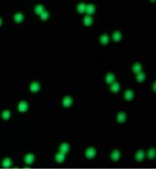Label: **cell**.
I'll use <instances>...</instances> for the list:
<instances>
[{
	"label": "cell",
	"instance_id": "cell-23",
	"mask_svg": "<svg viewBox=\"0 0 156 171\" xmlns=\"http://www.w3.org/2000/svg\"><path fill=\"white\" fill-rule=\"evenodd\" d=\"M44 11V7L42 5H38L35 8V13L38 15H40Z\"/></svg>",
	"mask_w": 156,
	"mask_h": 171
},
{
	"label": "cell",
	"instance_id": "cell-19",
	"mask_svg": "<svg viewBox=\"0 0 156 171\" xmlns=\"http://www.w3.org/2000/svg\"><path fill=\"white\" fill-rule=\"evenodd\" d=\"M136 79L137 81L139 82H142L145 79H146V74L143 72H140L139 73L137 74V77H136Z\"/></svg>",
	"mask_w": 156,
	"mask_h": 171
},
{
	"label": "cell",
	"instance_id": "cell-13",
	"mask_svg": "<svg viewBox=\"0 0 156 171\" xmlns=\"http://www.w3.org/2000/svg\"><path fill=\"white\" fill-rule=\"evenodd\" d=\"M114 80H115V76L112 73H108L105 76V81L107 84H111L114 81Z\"/></svg>",
	"mask_w": 156,
	"mask_h": 171
},
{
	"label": "cell",
	"instance_id": "cell-21",
	"mask_svg": "<svg viewBox=\"0 0 156 171\" xmlns=\"http://www.w3.org/2000/svg\"><path fill=\"white\" fill-rule=\"evenodd\" d=\"M23 18H24V17H23V15L21 13H17V14H16L15 16H14V20H15L17 23H18L23 22Z\"/></svg>",
	"mask_w": 156,
	"mask_h": 171
},
{
	"label": "cell",
	"instance_id": "cell-29",
	"mask_svg": "<svg viewBox=\"0 0 156 171\" xmlns=\"http://www.w3.org/2000/svg\"><path fill=\"white\" fill-rule=\"evenodd\" d=\"M151 2H155V0H151Z\"/></svg>",
	"mask_w": 156,
	"mask_h": 171
},
{
	"label": "cell",
	"instance_id": "cell-11",
	"mask_svg": "<svg viewBox=\"0 0 156 171\" xmlns=\"http://www.w3.org/2000/svg\"><path fill=\"white\" fill-rule=\"evenodd\" d=\"M119 157H120V152L118 149L114 150L111 154V159L114 161H117L119 159Z\"/></svg>",
	"mask_w": 156,
	"mask_h": 171
},
{
	"label": "cell",
	"instance_id": "cell-24",
	"mask_svg": "<svg viewBox=\"0 0 156 171\" xmlns=\"http://www.w3.org/2000/svg\"><path fill=\"white\" fill-rule=\"evenodd\" d=\"M148 157L150 159H154L155 157V149L154 148H152L148 152Z\"/></svg>",
	"mask_w": 156,
	"mask_h": 171
},
{
	"label": "cell",
	"instance_id": "cell-20",
	"mask_svg": "<svg viewBox=\"0 0 156 171\" xmlns=\"http://www.w3.org/2000/svg\"><path fill=\"white\" fill-rule=\"evenodd\" d=\"M86 5L84 3H80L77 5V10L80 14H84L85 12Z\"/></svg>",
	"mask_w": 156,
	"mask_h": 171
},
{
	"label": "cell",
	"instance_id": "cell-17",
	"mask_svg": "<svg viewBox=\"0 0 156 171\" xmlns=\"http://www.w3.org/2000/svg\"><path fill=\"white\" fill-rule=\"evenodd\" d=\"M84 23L85 26H90L93 23V19L90 15H87L84 17Z\"/></svg>",
	"mask_w": 156,
	"mask_h": 171
},
{
	"label": "cell",
	"instance_id": "cell-8",
	"mask_svg": "<svg viewBox=\"0 0 156 171\" xmlns=\"http://www.w3.org/2000/svg\"><path fill=\"white\" fill-rule=\"evenodd\" d=\"M132 71L135 74H137V73L140 72L142 71V65H141V64L139 63V62L134 64L133 65V67H132Z\"/></svg>",
	"mask_w": 156,
	"mask_h": 171
},
{
	"label": "cell",
	"instance_id": "cell-28",
	"mask_svg": "<svg viewBox=\"0 0 156 171\" xmlns=\"http://www.w3.org/2000/svg\"><path fill=\"white\" fill-rule=\"evenodd\" d=\"M2 23V19H1V18H0V26H1Z\"/></svg>",
	"mask_w": 156,
	"mask_h": 171
},
{
	"label": "cell",
	"instance_id": "cell-27",
	"mask_svg": "<svg viewBox=\"0 0 156 171\" xmlns=\"http://www.w3.org/2000/svg\"><path fill=\"white\" fill-rule=\"evenodd\" d=\"M155 85H156V83H155V82L153 83V84H152V90H153L154 91H155Z\"/></svg>",
	"mask_w": 156,
	"mask_h": 171
},
{
	"label": "cell",
	"instance_id": "cell-7",
	"mask_svg": "<svg viewBox=\"0 0 156 171\" xmlns=\"http://www.w3.org/2000/svg\"><path fill=\"white\" fill-rule=\"evenodd\" d=\"M126 120V114L125 112L120 111L117 114V122L119 123H124Z\"/></svg>",
	"mask_w": 156,
	"mask_h": 171
},
{
	"label": "cell",
	"instance_id": "cell-9",
	"mask_svg": "<svg viewBox=\"0 0 156 171\" xmlns=\"http://www.w3.org/2000/svg\"><path fill=\"white\" fill-rule=\"evenodd\" d=\"M124 97L127 101H130L134 98V91L131 90H127L125 91L124 94Z\"/></svg>",
	"mask_w": 156,
	"mask_h": 171
},
{
	"label": "cell",
	"instance_id": "cell-18",
	"mask_svg": "<svg viewBox=\"0 0 156 171\" xmlns=\"http://www.w3.org/2000/svg\"><path fill=\"white\" fill-rule=\"evenodd\" d=\"M109 40L110 38L108 34H103L100 37V42L103 45H107L109 42Z\"/></svg>",
	"mask_w": 156,
	"mask_h": 171
},
{
	"label": "cell",
	"instance_id": "cell-6",
	"mask_svg": "<svg viewBox=\"0 0 156 171\" xmlns=\"http://www.w3.org/2000/svg\"><path fill=\"white\" fill-rule=\"evenodd\" d=\"M73 104V99L70 97H65L63 100V105L65 108H69Z\"/></svg>",
	"mask_w": 156,
	"mask_h": 171
},
{
	"label": "cell",
	"instance_id": "cell-1",
	"mask_svg": "<svg viewBox=\"0 0 156 171\" xmlns=\"http://www.w3.org/2000/svg\"><path fill=\"white\" fill-rule=\"evenodd\" d=\"M85 155L87 158H93L96 155V151L95 148L90 147L85 151Z\"/></svg>",
	"mask_w": 156,
	"mask_h": 171
},
{
	"label": "cell",
	"instance_id": "cell-4",
	"mask_svg": "<svg viewBox=\"0 0 156 171\" xmlns=\"http://www.w3.org/2000/svg\"><path fill=\"white\" fill-rule=\"evenodd\" d=\"M29 105L28 103L26 101H21L19 103V106H18V109L20 112H25L28 110Z\"/></svg>",
	"mask_w": 156,
	"mask_h": 171
},
{
	"label": "cell",
	"instance_id": "cell-22",
	"mask_svg": "<svg viewBox=\"0 0 156 171\" xmlns=\"http://www.w3.org/2000/svg\"><path fill=\"white\" fill-rule=\"evenodd\" d=\"M11 164H12L11 159L9 158H6L2 161V166H3L4 167H6V168L9 167L11 165Z\"/></svg>",
	"mask_w": 156,
	"mask_h": 171
},
{
	"label": "cell",
	"instance_id": "cell-14",
	"mask_svg": "<svg viewBox=\"0 0 156 171\" xmlns=\"http://www.w3.org/2000/svg\"><path fill=\"white\" fill-rule=\"evenodd\" d=\"M144 158H145V152L142 149L139 150L136 154V159L138 161H142L144 159Z\"/></svg>",
	"mask_w": 156,
	"mask_h": 171
},
{
	"label": "cell",
	"instance_id": "cell-2",
	"mask_svg": "<svg viewBox=\"0 0 156 171\" xmlns=\"http://www.w3.org/2000/svg\"><path fill=\"white\" fill-rule=\"evenodd\" d=\"M40 85L39 84V82L38 81H33L32 82L31 85H30V90L32 93H37L40 91Z\"/></svg>",
	"mask_w": 156,
	"mask_h": 171
},
{
	"label": "cell",
	"instance_id": "cell-16",
	"mask_svg": "<svg viewBox=\"0 0 156 171\" xmlns=\"http://www.w3.org/2000/svg\"><path fill=\"white\" fill-rule=\"evenodd\" d=\"M64 158H65V155L64 153H61V152H59L55 156V160L58 163H63V161H64Z\"/></svg>",
	"mask_w": 156,
	"mask_h": 171
},
{
	"label": "cell",
	"instance_id": "cell-25",
	"mask_svg": "<svg viewBox=\"0 0 156 171\" xmlns=\"http://www.w3.org/2000/svg\"><path fill=\"white\" fill-rule=\"evenodd\" d=\"M2 117L4 120H7L10 118L11 117V112L9 111H4L2 114Z\"/></svg>",
	"mask_w": 156,
	"mask_h": 171
},
{
	"label": "cell",
	"instance_id": "cell-26",
	"mask_svg": "<svg viewBox=\"0 0 156 171\" xmlns=\"http://www.w3.org/2000/svg\"><path fill=\"white\" fill-rule=\"evenodd\" d=\"M40 17H41V20H42L43 21H46V20H47L48 18H49V14H48L47 11H43V13L40 14Z\"/></svg>",
	"mask_w": 156,
	"mask_h": 171
},
{
	"label": "cell",
	"instance_id": "cell-10",
	"mask_svg": "<svg viewBox=\"0 0 156 171\" xmlns=\"http://www.w3.org/2000/svg\"><path fill=\"white\" fill-rule=\"evenodd\" d=\"M35 157L33 154H27L25 157V161L28 164H31L34 162Z\"/></svg>",
	"mask_w": 156,
	"mask_h": 171
},
{
	"label": "cell",
	"instance_id": "cell-12",
	"mask_svg": "<svg viewBox=\"0 0 156 171\" xmlns=\"http://www.w3.org/2000/svg\"><path fill=\"white\" fill-rule=\"evenodd\" d=\"M111 91L113 93H117L119 91V84L117 81L114 82L111 86Z\"/></svg>",
	"mask_w": 156,
	"mask_h": 171
},
{
	"label": "cell",
	"instance_id": "cell-15",
	"mask_svg": "<svg viewBox=\"0 0 156 171\" xmlns=\"http://www.w3.org/2000/svg\"><path fill=\"white\" fill-rule=\"evenodd\" d=\"M122 35L121 32H119V31H116V32L113 34V35H112L114 40L116 41V42H119V41L122 39Z\"/></svg>",
	"mask_w": 156,
	"mask_h": 171
},
{
	"label": "cell",
	"instance_id": "cell-3",
	"mask_svg": "<svg viewBox=\"0 0 156 171\" xmlns=\"http://www.w3.org/2000/svg\"><path fill=\"white\" fill-rule=\"evenodd\" d=\"M85 12L87 13V15H92L96 12V7L93 4H90V5H86V9H85Z\"/></svg>",
	"mask_w": 156,
	"mask_h": 171
},
{
	"label": "cell",
	"instance_id": "cell-5",
	"mask_svg": "<svg viewBox=\"0 0 156 171\" xmlns=\"http://www.w3.org/2000/svg\"><path fill=\"white\" fill-rule=\"evenodd\" d=\"M59 149H60V152L64 153V154L65 155V154H67V153L69 152V150H70V145H69L67 143H61V145L60 146Z\"/></svg>",
	"mask_w": 156,
	"mask_h": 171
}]
</instances>
